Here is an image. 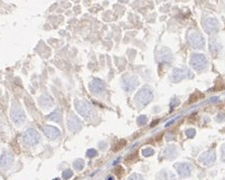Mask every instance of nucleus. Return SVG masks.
Wrapping results in <instances>:
<instances>
[{"instance_id": "nucleus-1", "label": "nucleus", "mask_w": 225, "mask_h": 180, "mask_svg": "<svg viewBox=\"0 0 225 180\" xmlns=\"http://www.w3.org/2000/svg\"><path fill=\"white\" fill-rule=\"evenodd\" d=\"M152 99H153V91L148 86L142 87L135 96V100L139 105H146Z\"/></svg>"}, {"instance_id": "nucleus-2", "label": "nucleus", "mask_w": 225, "mask_h": 180, "mask_svg": "<svg viewBox=\"0 0 225 180\" xmlns=\"http://www.w3.org/2000/svg\"><path fill=\"white\" fill-rule=\"evenodd\" d=\"M10 117H11L12 122L17 126H20L25 123L26 120V113L22 107L17 103H13L11 110H10Z\"/></svg>"}, {"instance_id": "nucleus-3", "label": "nucleus", "mask_w": 225, "mask_h": 180, "mask_svg": "<svg viewBox=\"0 0 225 180\" xmlns=\"http://www.w3.org/2000/svg\"><path fill=\"white\" fill-rule=\"evenodd\" d=\"M190 65L197 71H202L207 66V59L205 55L194 53L190 57Z\"/></svg>"}, {"instance_id": "nucleus-4", "label": "nucleus", "mask_w": 225, "mask_h": 180, "mask_svg": "<svg viewBox=\"0 0 225 180\" xmlns=\"http://www.w3.org/2000/svg\"><path fill=\"white\" fill-rule=\"evenodd\" d=\"M22 141L29 146H36L41 142V136L39 131L30 127V129H27L22 135Z\"/></svg>"}, {"instance_id": "nucleus-5", "label": "nucleus", "mask_w": 225, "mask_h": 180, "mask_svg": "<svg viewBox=\"0 0 225 180\" xmlns=\"http://www.w3.org/2000/svg\"><path fill=\"white\" fill-rule=\"evenodd\" d=\"M188 41L189 44L193 49L196 50H202L204 46H205V40H204L203 36L198 32L193 30L189 33L188 36Z\"/></svg>"}, {"instance_id": "nucleus-6", "label": "nucleus", "mask_w": 225, "mask_h": 180, "mask_svg": "<svg viewBox=\"0 0 225 180\" xmlns=\"http://www.w3.org/2000/svg\"><path fill=\"white\" fill-rule=\"evenodd\" d=\"M74 106L77 112L81 116L84 117H89L92 115V108L91 106L88 104L87 102L81 99H75L74 100Z\"/></svg>"}, {"instance_id": "nucleus-7", "label": "nucleus", "mask_w": 225, "mask_h": 180, "mask_svg": "<svg viewBox=\"0 0 225 180\" xmlns=\"http://www.w3.org/2000/svg\"><path fill=\"white\" fill-rule=\"evenodd\" d=\"M194 74L186 68H175L171 72V80L174 82H179L183 79L193 78Z\"/></svg>"}, {"instance_id": "nucleus-8", "label": "nucleus", "mask_w": 225, "mask_h": 180, "mask_svg": "<svg viewBox=\"0 0 225 180\" xmlns=\"http://www.w3.org/2000/svg\"><path fill=\"white\" fill-rule=\"evenodd\" d=\"M138 84H139V81H138V78L136 76L126 75V76H124L122 79V87L126 92L133 91V90L138 86Z\"/></svg>"}, {"instance_id": "nucleus-9", "label": "nucleus", "mask_w": 225, "mask_h": 180, "mask_svg": "<svg viewBox=\"0 0 225 180\" xmlns=\"http://www.w3.org/2000/svg\"><path fill=\"white\" fill-rule=\"evenodd\" d=\"M204 29H205V32L209 34H214L216 33L218 30H219V22L214 18V17H209V18H207L204 20Z\"/></svg>"}, {"instance_id": "nucleus-10", "label": "nucleus", "mask_w": 225, "mask_h": 180, "mask_svg": "<svg viewBox=\"0 0 225 180\" xmlns=\"http://www.w3.org/2000/svg\"><path fill=\"white\" fill-rule=\"evenodd\" d=\"M198 161L204 166H212L216 161V153L213 150L204 152L199 157Z\"/></svg>"}, {"instance_id": "nucleus-11", "label": "nucleus", "mask_w": 225, "mask_h": 180, "mask_svg": "<svg viewBox=\"0 0 225 180\" xmlns=\"http://www.w3.org/2000/svg\"><path fill=\"white\" fill-rule=\"evenodd\" d=\"M88 88L93 94H100L102 92L105 91L106 85H105V83H103V81H102L100 79L94 78L89 82Z\"/></svg>"}, {"instance_id": "nucleus-12", "label": "nucleus", "mask_w": 225, "mask_h": 180, "mask_svg": "<svg viewBox=\"0 0 225 180\" xmlns=\"http://www.w3.org/2000/svg\"><path fill=\"white\" fill-rule=\"evenodd\" d=\"M176 172L179 177L182 178H187L191 175L193 171V166L189 163H179L176 165Z\"/></svg>"}, {"instance_id": "nucleus-13", "label": "nucleus", "mask_w": 225, "mask_h": 180, "mask_svg": "<svg viewBox=\"0 0 225 180\" xmlns=\"http://www.w3.org/2000/svg\"><path fill=\"white\" fill-rule=\"evenodd\" d=\"M14 161V157L10 152H4L0 156V168L1 169H7L12 165Z\"/></svg>"}, {"instance_id": "nucleus-14", "label": "nucleus", "mask_w": 225, "mask_h": 180, "mask_svg": "<svg viewBox=\"0 0 225 180\" xmlns=\"http://www.w3.org/2000/svg\"><path fill=\"white\" fill-rule=\"evenodd\" d=\"M67 127L70 131H77L81 129V122L77 116L70 115L67 119Z\"/></svg>"}, {"instance_id": "nucleus-15", "label": "nucleus", "mask_w": 225, "mask_h": 180, "mask_svg": "<svg viewBox=\"0 0 225 180\" xmlns=\"http://www.w3.org/2000/svg\"><path fill=\"white\" fill-rule=\"evenodd\" d=\"M43 130H44L45 135H46V137L50 140H56L61 135L60 130L53 126H45L43 127Z\"/></svg>"}, {"instance_id": "nucleus-16", "label": "nucleus", "mask_w": 225, "mask_h": 180, "mask_svg": "<svg viewBox=\"0 0 225 180\" xmlns=\"http://www.w3.org/2000/svg\"><path fill=\"white\" fill-rule=\"evenodd\" d=\"M158 59L160 63H171L172 60V54L169 49H161L159 51L158 54Z\"/></svg>"}, {"instance_id": "nucleus-17", "label": "nucleus", "mask_w": 225, "mask_h": 180, "mask_svg": "<svg viewBox=\"0 0 225 180\" xmlns=\"http://www.w3.org/2000/svg\"><path fill=\"white\" fill-rule=\"evenodd\" d=\"M209 47H210V51L212 52V54H214V55L218 54L221 51V49H222V45H221L220 41L217 40H211Z\"/></svg>"}, {"instance_id": "nucleus-18", "label": "nucleus", "mask_w": 225, "mask_h": 180, "mask_svg": "<svg viewBox=\"0 0 225 180\" xmlns=\"http://www.w3.org/2000/svg\"><path fill=\"white\" fill-rule=\"evenodd\" d=\"M39 102L44 108H49L50 106L53 105V100L49 96H42V97H40Z\"/></svg>"}, {"instance_id": "nucleus-19", "label": "nucleus", "mask_w": 225, "mask_h": 180, "mask_svg": "<svg viewBox=\"0 0 225 180\" xmlns=\"http://www.w3.org/2000/svg\"><path fill=\"white\" fill-rule=\"evenodd\" d=\"M48 119L51 120V122H55V123H61L62 120V115L59 110H55L52 113H50L49 116H48Z\"/></svg>"}, {"instance_id": "nucleus-20", "label": "nucleus", "mask_w": 225, "mask_h": 180, "mask_svg": "<svg viewBox=\"0 0 225 180\" xmlns=\"http://www.w3.org/2000/svg\"><path fill=\"white\" fill-rule=\"evenodd\" d=\"M176 154H178V151H176L175 147L174 146H169L167 148H165L164 150V155L165 157L168 158V159H172L174 157H175Z\"/></svg>"}, {"instance_id": "nucleus-21", "label": "nucleus", "mask_w": 225, "mask_h": 180, "mask_svg": "<svg viewBox=\"0 0 225 180\" xmlns=\"http://www.w3.org/2000/svg\"><path fill=\"white\" fill-rule=\"evenodd\" d=\"M73 167L75 170L77 171H81L82 169L84 168V161L82 159H77L73 162Z\"/></svg>"}, {"instance_id": "nucleus-22", "label": "nucleus", "mask_w": 225, "mask_h": 180, "mask_svg": "<svg viewBox=\"0 0 225 180\" xmlns=\"http://www.w3.org/2000/svg\"><path fill=\"white\" fill-rule=\"evenodd\" d=\"M141 154L143 157H150V156H152L154 154V150L152 148H149V147L144 148L143 150L141 151Z\"/></svg>"}, {"instance_id": "nucleus-23", "label": "nucleus", "mask_w": 225, "mask_h": 180, "mask_svg": "<svg viewBox=\"0 0 225 180\" xmlns=\"http://www.w3.org/2000/svg\"><path fill=\"white\" fill-rule=\"evenodd\" d=\"M72 176H73V172H72L71 170H69V169H67V170H65L63 173H62V177H63V179H65V180H68L69 178H71Z\"/></svg>"}, {"instance_id": "nucleus-24", "label": "nucleus", "mask_w": 225, "mask_h": 180, "mask_svg": "<svg viewBox=\"0 0 225 180\" xmlns=\"http://www.w3.org/2000/svg\"><path fill=\"white\" fill-rule=\"evenodd\" d=\"M86 156H87L88 158H93L95 157V156H98V151L95 150V149H89L86 152Z\"/></svg>"}, {"instance_id": "nucleus-25", "label": "nucleus", "mask_w": 225, "mask_h": 180, "mask_svg": "<svg viewBox=\"0 0 225 180\" xmlns=\"http://www.w3.org/2000/svg\"><path fill=\"white\" fill-rule=\"evenodd\" d=\"M147 120H148V119H147V116H145V115H141V116H139L137 119V123L140 124H145L147 123Z\"/></svg>"}, {"instance_id": "nucleus-26", "label": "nucleus", "mask_w": 225, "mask_h": 180, "mask_svg": "<svg viewBox=\"0 0 225 180\" xmlns=\"http://www.w3.org/2000/svg\"><path fill=\"white\" fill-rule=\"evenodd\" d=\"M128 180H143V177H142L140 174L134 173V174H132L129 178H128Z\"/></svg>"}, {"instance_id": "nucleus-27", "label": "nucleus", "mask_w": 225, "mask_h": 180, "mask_svg": "<svg viewBox=\"0 0 225 180\" xmlns=\"http://www.w3.org/2000/svg\"><path fill=\"white\" fill-rule=\"evenodd\" d=\"M186 134L189 138H194L196 135V131H195V129H188L186 131Z\"/></svg>"}, {"instance_id": "nucleus-28", "label": "nucleus", "mask_w": 225, "mask_h": 180, "mask_svg": "<svg viewBox=\"0 0 225 180\" xmlns=\"http://www.w3.org/2000/svg\"><path fill=\"white\" fill-rule=\"evenodd\" d=\"M225 119V115L223 112H219L217 115V116H216V120L217 122H219V123H222L223 120Z\"/></svg>"}, {"instance_id": "nucleus-29", "label": "nucleus", "mask_w": 225, "mask_h": 180, "mask_svg": "<svg viewBox=\"0 0 225 180\" xmlns=\"http://www.w3.org/2000/svg\"><path fill=\"white\" fill-rule=\"evenodd\" d=\"M221 158H222V161H225V144L221 147Z\"/></svg>"}, {"instance_id": "nucleus-30", "label": "nucleus", "mask_w": 225, "mask_h": 180, "mask_svg": "<svg viewBox=\"0 0 225 180\" xmlns=\"http://www.w3.org/2000/svg\"><path fill=\"white\" fill-rule=\"evenodd\" d=\"M106 180H114V177L113 176H108V177H106Z\"/></svg>"}, {"instance_id": "nucleus-31", "label": "nucleus", "mask_w": 225, "mask_h": 180, "mask_svg": "<svg viewBox=\"0 0 225 180\" xmlns=\"http://www.w3.org/2000/svg\"><path fill=\"white\" fill-rule=\"evenodd\" d=\"M53 180H60V179H59V178H55V179H53Z\"/></svg>"}]
</instances>
